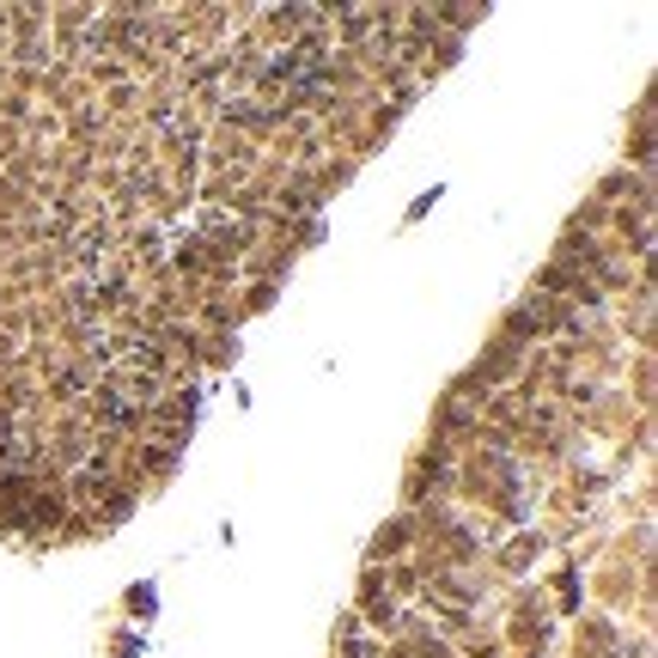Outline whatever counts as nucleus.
Listing matches in <instances>:
<instances>
[{
    "mask_svg": "<svg viewBox=\"0 0 658 658\" xmlns=\"http://www.w3.org/2000/svg\"><path fill=\"white\" fill-rule=\"evenodd\" d=\"M409 531H414L409 519H397V524H384V531H378V549H372V555H402V549H409Z\"/></svg>",
    "mask_w": 658,
    "mask_h": 658,
    "instance_id": "obj_1",
    "label": "nucleus"
}]
</instances>
